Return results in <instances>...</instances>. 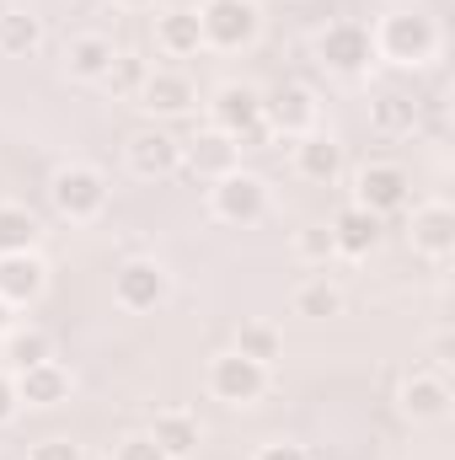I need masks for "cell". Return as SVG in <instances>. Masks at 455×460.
I'll return each instance as SVG.
<instances>
[{
    "label": "cell",
    "instance_id": "cell-15",
    "mask_svg": "<svg viewBox=\"0 0 455 460\" xmlns=\"http://www.w3.org/2000/svg\"><path fill=\"white\" fill-rule=\"evenodd\" d=\"M236 161H241V150H236V139H226L220 128H204L199 139H188L183 145V166L193 172V177H226V172H236Z\"/></svg>",
    "mask_w": 455,
    "mask_h": 460
},
{
    "label": "cell",
    "instance_id": "cell-17",
    "mask_svg": "<svg viewBox=\"0 0 455 460\" xmlns=\"http://www.w3.org/2000/svg\"><path fill=\"white\" fill-rule=\"evenodd\" d=\"M413 252H424V257H434V262H445L455 252V209L451 204H424V209H413Z\"/></svg>",
    "mask_w": 455,
    "mask_h": 460
},
{
    "label": "cell",
    "instance_id": "cell-16",
    "mask_svg": "<svg viewBox=\"0 0 455 460\" xmlns=\"http://www.w3.org/2000/svg\"><path fill=\"white\" fill-rule=\"evenodd\" d=\"M295 172L306 177V182H322V188H333L343 177V145L338 139H327V134H300L295 139Z\"/></svg>",
    "mask_w": 455,
    "mask_h": 460
},
{
    "label": "cell",
    "instance_id": "cell-8",
    "mask_svg": "<svg viewBox=\"0 0 455 460\" xmlns=\"http://www.w3.org/2000/svg\"><path fill=\"white\" fill-rule=\"evenodd\" d=\"M263 391H268V364L241 358L236 348L210 364V396H215V402H226V407H252V402H263Z\"/></svg>",
    "mask_w": 455,
    "mask_h": 460
},
{
    "label": "cell",
    "instance_id": "cell-20",
    "mask_svg": "<svg viewBox=\"0 0 455 460\" xmlns=\"http://www.w3.org/2000/svg\"><path fill=\"white\" fill-rule=\"evenodd\" d=\"M333 246H338V257H370L375 246H380V220L370 215V209H359V204H343L338 220H333Z\"/></svg>",
    "mask_w": 455,
    "mask_h": 460
},
{
    "label": "cell",
    "instance_id": "cell-5",
    "mask_svg": "<svg viewBox=\"0 0 455 460\" xmlns=\"http://www.w3.org/2000/svg\"><path fill=\"white\" fill-rule=\"evenodd\" d=\"M210 209H215V220H226V226H257L263 215H268V182L257 177V172H226V177H215V188H210Z\"/></svg>",
    "mask_w": 455,
    "mask_h": 460
},
{
    "label": "cell",
    "instance_id": "cell-19",
    "mask_svg": "<svg viewBox=\"0 0 455 460\" xmlns=\"http://www.w3.org/2000/svg\"><path fill=\"white\" fill-rule=\"evenodd\" d=\"M156 445H161V456L166 460H193L199 456V439H204V429H199V418L193 412H156V423L145 429Z\"/></svg>",
    "mask_w": 455,
    "mask_h": 460
},
{
    "label": "cell",
    "instance_id": "cell-36",
    "mask_svg": "<svg viewBox=\"0 0 455 460\" xmlns=\"http://www.w3.org/2000/svg\"><path fill=\"white\" fill-rule=\"evenodd\" d=\"M113 5H123V11H139V5H156V0H113Z\"/></svg>",
    "mask_w": 455,
    "mask_h": 460
},
{
    "label": "cell",
    "instance_id": "cell-1",
    "mask_svg": "<svg viewBox=\"0 0 455 460\" xmlns=\"http://www.w3.org/2000/svg\"><path fill=\"white\" fill-rule=\"evenodd\" d=\"M210 128H220L226 139H236V150H257L263 139H273L268 123H263V92L241 86V81H226L210 97Z\"/></svg>",
    "mask_w": 455,
    "mask_h": 460
},
{
    "label": "cell",
    "instance_id": "cell-25",
    "mask_svg": "<svg viewBox=\"0 0 455 460\" xmlns=\"http://www.w3.org/2000/svg\"><path fill=\"white\" fill-rule=\"evenodd\" d=\"M38 235H43V226L32 220V209L0 204V257L5 252H38Z\"/></svg>",
    "mask_w": 455,
    "mask_h": 460
},
{
    "label": "cell",
    "instance_id": "cell-4",
    "mask_svg": "<svg viewBox=\"0 0 455 460\" xmlns=\"http://www.w3.org/2000/svg\"><path fill=\"white\" fill-rule=\"evenodd\" d=\"M199 27H204V49L236 54V49L257 43L263 11H257V0H204L199 5Z\"/></svg>",
    "mask_w": 455,
    "mask_h": 460
},
{
    "label": "cell",
    "instance_id": "cell-32",
    "mask_svg": "<svg viewBox=\"0 0 455 460\" xmlns=\"http://www.w3.org/2000/svg\"><path fill=\"white\" fill-rule=\"evenodd\" d=\"M27 460H86V456H81V445H76V439H59V434H54V439H38Z\"/></svg>",
    "mask_w": 455,
    "mask_h": 460
},
{
    "label": "cell",
    "instance_id": "cell-23",
    "mask_svg": "<svg viewBox=\"0 0 455 460\" xmlns=\"http://www.w3.org/2000/svg\"><path fill=\"white\" fill-rule=\"evenodd\" d=\"M0 358H5V369H11V375H22V369H32V364H49V358H54V338H49V332H38V327H11V332L0 338Z\"/></svg>",
    "mask_w": 455,
    "mask_h": 460
},
{
    "label": "cell",
    "instance_id": "cell-21",
    "mask_svg": "<svg viewBox=\"0 0 455 460\" xmlns=\"http://www.w3.org/2000/svg\"><path fill=\"white\" fill-rule=\"evenodd\" d=\"M156 43L172 54V59H188L204 49V27H199V11L193 5H172L166 16H156Z\"/></svg>",
    "mask_w": 455,
    "mask_h": 460
},
{
    "label": "cell",
    "instance_id": "cell-28",
    "mask_svg": "<svg viewBox=\"0 0 455 460\" xmlns=\"http://www.w3.org/2000/svg\"><path fill=\"white\" fill-rule=\"evenodd\" d=\"M295 316H306V322L343 316V289H338V284H327V279H311V284H300V289H295Z\"/></svg>",
    "mask_w": 455,
    "mask_h": 460
},
{
    "label": "cell",
    "instance_id": "cell-10",
    "mask_svg": "<svg viewBox=\"0 0 455 460\" xmlns=\"http://www.w3.org/2000/svg\"><path fill=\"white\" fill-rule=\"evenodd\" d=\"M172 289V273L156 262V257H129L113 273V300L123 311H156Z\"/></svg>",
    "mask_w": 455,
    "mask_h": 460
},
{
    "label": "cell",
    "instance_id": "cell-18",
    "mask_svg": "<svg viewBox=\"0 0 455 460\" xmlns=\"http://www.w3.org/2000/svg\"><path fill=\"white\" fill-rule=\"evenodd\" d=\"M11 380H16V396H22L27 407H59V402H70V369H65L59 358L32 364V369H22V375H11Z\"/></svg>",
    "mask_w": 455,
    "mask_h": 460
},
{
    "label": "cell",
    "instance_id": "cell-33",
    "mask_svg": "<svg viewBox=\"0 0 455 460\" xmlns=\"http://www.w3.org/2000/svg\"><path fill=\"white\" fill-rule=\"evenodd\" d=\"M16 407H22V396H16V380H11V369H0V429L16 418Z\"/></svg>",
    "mask_w": 455,
    "mask_h": 460
},
{
    "label": "cell",
    "instance_id": "cell-26",
    "mask_svg": "<svg viewBox=\"0 0 455 460\" xmlns=\"http://www.w3.org/2000/svg\"><path fill=\"white\" fill-rule=\"evenodd\" d=\"M370 123H375L380 134H413V128H418V102L402 97V92H380V97L370 102Z\"/></svg>",
    "mask_w": 455,
    "mask_h": 460
},
{
    "label": "cell",
    "instance_id": "cell-31",
    "mask_svg": "<svg viewBox=\"0 0 455 460\" xmlns=\"http://www.w3.org/2000/svg\"><path fill=\"white\" fill-rule=\"evenodd\" d=\"M113 460H166V456H161V445H156L150 434H123Z\"/></svg>",
    "mask_w": 455,
    "mask_h": 460
},
{
    "label": "cell",
    "instance_id": "cell-9",
    "mask_svg": "<svg viewBox=\"0 0 455 460\" xmlns=\"http://www.w3.org/2000/svg\"><path fill=\"white\" fill-rule=\"evenodd\" d=\"M263 123H268V134H279V139L311 134V128H317V97H311V86L284 81V86L263 92Z\"/></svg>",
    "mask_w": 455,
    "mask_h": 460
},
{
    "label": "cell",
    "instance_id": "cell-2",
    "mask_svg": "<svg viewBox=\"0 0 455 460\" xmlns=\"http://www.w3.org/2000/svg\"><path fill=\"white\" fill-rule=\"evenodd\" d=\"M370 38H375V54H386L391 65H429L440 54V22L424 11H391Z\"/></svg>",
    "mask_w": 455,
    "mask_h": 460
},
{
    "label": "cell",
    "instance_id": "cell-14",
    "mask_svg": "<svg viewBox=\"0 0 455 460\" xmlns=\"http://www.w3.org/2000/svg\"><path fill=\"white\" fill-rule=\"evenodd\" d=\"M451 380L445 375H407L402 385V418L407 423H440L451 412Z\"/></svg>",
    "mask_w": 455,
    "mask_h": 460
},
{
    "label": "cell",
    "instance_id": "cell-22",
    "mask_svg": "<svg viewBox=\"0 0 455 460\" xmlns=\"http://www.w3.org/2000/svg\"><path fill=\"white\" fill-rule=\"evenodd\" d=\"M113 38H103V32H76L70 43H65V70L76 75V81H103L108 75V65H113Z\"/></svg>",
    "mask_w": 455,
    "mask_h": 460
},
{
    "label": "cell",
    "instance_id": "cell-13",
    "mask_svg": "<svg viewBox=\"0 0 455 460\" xmlns=\"http://www.w3.org/2000/svg\"><path fill=\"white\" fill-rule=\"evenodd\" d=\"M193 102H199V92L183 70H150L139 86V108H150L156 118H183Z\"/></svg>",
    "mask_w": 455,
    "mask_h": 460
},
{
    "label": "cell",
    "instance_id": "cell-24",
    "mask_svg": "<svg viewBox=\"0 0 455 460\" xmlns=\"http://www.w3.org/2000/svg\"><path fill=\"white\" fill-rule=\"evenodd\" d=\"M38 43H43V16H32V11H22V5L0 11V54L22 59V54H32Z\"/></svg>",
    "mask_w": 455,
    "mask_h": 460
},
{
    "label": "cell",
    "instance_id": "cell-34",
    "mask_svg": "<svg viewBox=\"0 0 455 460\" xmlns=\"http://www.w3.org/2000/svg\"><path fill=\"white\" fill-rule=\"evenodd\" d=\"M257 460H311V450H306V445L279 439V445H263V450H257Z\"/></svg>",
    "mask_w": 455,
    "mask_h": 460
},
{
    "label": "cell",
    "instance_id": "cell-6",
    "mask_svg": "<svg viewBox=\"0 0 455 460\" xmlns=\"http://www.w3.org/2000/svg\"><path fill=\"white\" fill-rule=\"evenodd\" d=\"M407 199H413V177H407L397 161H370V166H359V177H353V204H359V209H370L375 220H386V215L407 209Z\"/></svg>",
    "mask_w": 455,
    "mask_h": 460
},
{
    "label": "cell",
    "instance_id": "cell-29",
    "mask_svg": "<svg viewBox=\"0 0 455 460\" xmlns=\"http://www.w3.org/2000/svg\"><path fill=\"white\" fill-rule=\"evenodd\" d=\"M145 59L139 54H113V65H108V75H103V86L113 92V97H139V86H145Z\"/></svg>",
    "mask_w": 455,
    "mask_h": 460
},
{
    "label": "cell",
    "instance_id": "cell-35",
    "mask_svg": "<svg viewBox=\"0 0 455 460\" xmlns=\"http://www.w3.org/2000/svg\"><path fill=\"white\" fill-rule=\"evenodd\" d=\"M11 311H16V305H5V300H0V338H5L11 327H16V316H11Z\"/></svg>",
    "mask_w": 455,
    "mask_h": 460
},
{
    "label": "cell",
    "instance_id": "cell-27",
    "mask_svg": "<svg viewBox=\"0 0 455 460\" xmlns=\"http://www.w3.org/2000/svg\"><path fill=\"white\" fill-rule=\"evenodd\" d=\"M236 353H241V358H257V364L273 369V358H284V332L268 327V322H241V332H236Z\"/></svg>",
    "mask_w": 455,
    "mask_h": 460
},
{
    "label": "cell",
    "instance_id": "cell-30",
    "mask_svg": "<svg viewBox=\"0 0 455 460\" xmlns=\"http://www.w3.org/2000/svg\"><path fill=\"white\" fill-rule=\"evenodd\" d=\"M295 252H300V262H317V268H327V262L338 257L333 230H327V226H300V230H295Z\"/></svg>",
    "mask_w": 455,
    "mask_h": 460
},
{
    "label": "cell",
    "instance_id": "cell-11",
    "mask_svg": "<svg viewBox=\"0 0 455 460\" xmlns=\"http://www.w3.org/2000/svg\"><path fill=\"white\" fill-rule=\"evenodd\" d=\"M129 172L145 177V182L183 172V139L166 134V128H139V134L129 139Z\"/></svg>",
    "mask_w": 455,
    "mask_h": 460
},
{
    "label": "cell",
    "instance_id": "cell-3",
    "mask_svg": "<svg viewBox=\"0 0 455 460\" xmlns=\"http://www.w3.org/2000/svg\"><path fill=\"white\" fill-rule=\"evenodd\" d=\"M49 199H54V209H59L65 220L86 226V220H97V215L108 209V177H103L97 166H86V161H70V166L54 172Z\"/></svg>",
    "mask_w": 455,
    "mask_h": 460
},
{
    "label": "cell",
    "instance_id": "cell-7",
    "mask_svg": "<svg viewBox=\"0 0 455 460\" xmlns=\"http://www.w3.org/2000/svg\"><path fill=\"white\" fill-rule=\"evenodd\" d=\"M317 59L333 70V75H364L375 65V38L370 27L359 22H327L322 38H317Z\"/></svg>",
    "mask_w": 455,
    "mask_h": 460
},
{
    "label": "cell",
    "instance_id": "cell-12",
    "mask_svg": "<svg viewBox=\"0 0 455 460\" xmlns=\"http://www.w3.org/2000/svg\"><path fill=\"white\" fill-rule=\"evenodd\" d=\"M49 289V262L38 252H5L0 257V300L5 305H32Z\"/></svg>",
    "mask_w": 455,
    "mask_h": 460
}]
</instances>
